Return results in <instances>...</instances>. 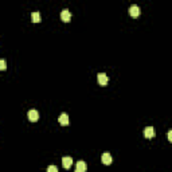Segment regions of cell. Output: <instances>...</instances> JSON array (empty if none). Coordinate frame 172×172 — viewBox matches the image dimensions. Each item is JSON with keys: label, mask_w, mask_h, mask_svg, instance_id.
<instances>
[{"label": "cell", "mask_w": 172, "mask_h": 172, "mask_svg": "<svg viewBox=\"0 0 172 172\" xmlns=\"http://www.w3.org/2000/svg\"><path fill=\"white\" fill-rule=\"evenodd\" d=\"M129 15L132 16V18H139V16H140V7H139V6H136V4L130 6Z\"/></svg>", "instance_id": "1"}, {"label": "cell", "mask_w": 172, "mask_h": 172, "mask_svg": "<svg viewBox=\"0 0 172 172\" xmlns=\"http://www.w3.org/2000/svg\"><path fill=\"white\" fill-rule=\"evenodd\" d=\"M62 164H63V167L66 169H69L71 167V164H73V159L70 156H63L62 157Z\"/></svg>", "instance_id": "4"}, {"label": "cell", "mask_w": 172, "mask_h": 172, "mask_svg": "<svg viewBox=\"0 0 172 172\" xmlns=\"http://www.w3.org/2000/svg\"><path fill=\"white\" fill-rule=\"evenodd\" d=\"M61 19L65 22V23H69L70 22V19H71V15H70V11L69 10H62V12H61Z\"/></svg>", "instance_id": "3"}, {"label": "cell", "mask_w": 172, "mask_h": 172, "mask_svg": "<svg viewBox=\"0 0 172 172\" xmlns=\"http://www.w3.org/2000/svg\"><path fill=\"white\" fill-rule=\"evenodd\" d=\"M38 118H39V113L36 112V110H30V112H28V120H30L31 123L38 121Z\"/></svg>", "instance_id": "5"}, {"label": "cell", "mask_w": 172, "mask_h": 172, "mask_svg": "<svg viewBox=\"0 0 172 172\" xmlns=\"http://www.w3.org/2000/svg\"><path fill=\"white\" fill-rule=\"evenodd\" d=\"M101 160H102V163H104L105 165H110V164H112V156H110L109 153H104V155H102Z\"/></svg>", "instance_id": "7"}, {"label": "cell", "mask_w": 172, "mask_h": 172, "mask_svg": "<svg viewBox=\"0 0 172 172\" xmlns=\"http://www.w3.org/2000/svg\"><path fill=\"white\" fill-rule=\"evenodd\" d=\"M75 171L77 172H84V171H86V164H85V162H78L77 163V165H75Z\"/></svg>", "instance_id": "9"}, {"label": "cell", "mask_w": 172, "mask_h": 172, "mask_svg": "<svg viewBox=\"0 0 172 172\" xmlns=\"http://www.w3.org/2000/svg\"><path fill=\"white\" fill-rule=\"evenodd\" d=\"M58 120H59V124H61V125H67V124H69V116H67L66 113H62Z\"/></svg>", "instance_id": "8"}, {"label": "cell", "mask_w": 172, "mask_h": 172, "mask_svg": "<svg viewBox=\"0 0 172 172\" xmlns=\"http://www.w3.org/2000/svg\"><path fill=\"white\" fill-rule=\"evenodd\" d=\"M97 79H98V84L101 85V86H105V85H108V82H109V77L105 73H100L98 75H97Z\"/></svg>", "instance_id": "2"}, {"label": "cell", "mask_w": 172, "mask_h": 172, "mask_svg": "<svg viewBox=\"0 0 172 172\" xmlns=\"http://www.w3.org/2000/svg\"><path fill=\"white\" fill-rule=\"evenodd\" d=\"M31 19H32V22H34V23H39V22H40V14H39L38 11H35V12H32Z\"/></svg>", "instance_id": "10"}, {"label": "cell", "mask_w": 172, "mask_h": 172, "mask_svg": "<svg viewBox=\"0 0 172 172\" xmlns=\"http://www.w3.org/2000/svg\"><path fill=\"white\" fill-rule=\"evenodd\" d=\"M6 67H7V65H6V61L1 59V61H0V69H1V70H6Z\"/></svg>", "instance_id": "11"}, {"label": "cell", "mask_w": 172, "mask_h": 172, "mask_svg": "<svg viewBox=\"0 0 172 172\" xmlns=\"http://www.w3.org/2000/svg\"><path fill=\"white\" fill-rule=\"evenodd\" d=\"M144 136L147 137V139H153L155 137V129L152 127H147L144 129Z\"/></svg>", "instance_id": "6"}, {"label": "cell", "mask_w": 172, "mask_h": 172, "mask_svg": "<svg viewBox=\"0 0 172 172\" xmlns=\"http://www.w3.org/2000/svg\"><path fill=\"white\" fill-rule=\"evenodd\" d=\"M47 171H49V172H56V171H58V168H56L55 165H50L49 168H47Z\"/></svg>", "instance_id": "12"}, {"label": "cell", "mask_w": 172, "mask_h": 172, "mask_svg": "<svg viewBox=\"0 0 172 172\" xmlns=\"http://www.w3.org/2000/svg\"><path fill=\"white\" fill-rule=\"evenodd\" d=\"M168 140H169V143H172V129L168 132Z\"/></svg>", "instance_id": "13"}]
</instances>
